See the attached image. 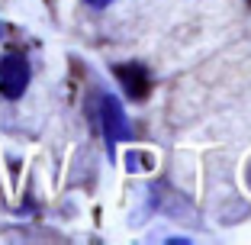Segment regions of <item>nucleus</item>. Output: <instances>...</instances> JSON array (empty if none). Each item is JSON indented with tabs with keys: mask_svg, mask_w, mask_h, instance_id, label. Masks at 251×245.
Masks as SVG:
<instances>
[{
	"mask_svg": "<svg viewBox=\"0 0 251 245\" xmlns=\"http://www.w3.org/2000/svg\"><path fill=\"white\" fill-rule=\"evenodd\" d=\"M113 75L119 78V84H123V94L129 97V100H145L148 90H151V78H148V68L142 65V61H123V65L113 68Z\"/></svg>",
	"mask_w": 251,
	"mask_h": 245,
	"instance_id": "obj_3",
	"label": "nucleus"
},
{
	"mask_svg": "<svg viewBox=\"0 0 251 245\" xmlns=\"http://www.w3.org/2000/svg\"><path fill=\"white\" fill-rule=\"evenodd\" d=\"M87 3H90V7H97V10H103V7H110L113 0H87Z\"/></svg>",
	"mask_w": 251,
	"mask_h": 245,
	"instance_id": "obj_4",
	"label": "nucleus"
},
{
	"mask_svg": "<svg viewBox=\"0 0 251 245\" xmlns=\"http://www.w3.org/2000/svg\"><path fill=\"white\" fill-rule=\"evenodd\" d=\"M26 87H29V61L23 55H3L0 58V94L7 100H16L26 94Z\"/></svg>",
	"mask_w": 251,
	"mask_h": 245,
	"instance_id": "obj_2",
	"label": "nucleus"
},
{
	"mask_svg": "<svg viewBox=\"0 0 251 245\" xmlns=\"http://www.w3.org/2000/svg\"><path fill=\"white\" fill-rule=\"evenodd\" d=\"M100 126H103V136H106V145H110L113 158H116V145L132 139V129H129V116H126L123 104L113 94L100 97Z\"/></svg>",
	"mask_w": 251,
	"mask_h": 245,
	"instance_id": "obj_1",
	"label": "nucleus"
}]
</instances>
